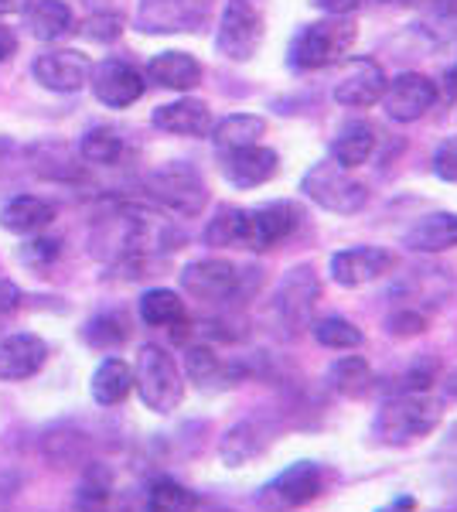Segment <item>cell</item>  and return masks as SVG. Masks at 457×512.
I'll list each match as a JSON object with an SVG mask.
<instances>
[{"label": "cell", "instance_id": "obj_38", "mask_svg": "<svg viewBox=\"0 0 457 512\" xmlns=\"http://www.w3.org/2000/svg\"><path fill=\"white\" fill-rule=\"evenodd\" d=\"M386 332L393 335V338L423 335V332H427V315L417 311V308H403V311H396V315L386 321Z\"/></svg>", "mask_w": 457, "mask_h": 512}, {"label": "cell", "instance_id": "obj_34", "mask_svg": "<svg viewBox=\"0 0 457 512\" xmlns=\"http://www.w3.org/2000/svg\"><path fill=\"white\" fill-rule=\"evenodd\" d=\"M82 338H86L93 349L110 352V349H116V345H123L130 338V325H127V318H123V315L106 311V315H96L86 328H82Z\"/></svg>", "mask_w": 457, "mask_h": 512}, {"label": "cell", "instance_id": "obj_40", "mask_svg": "<svg viewBox=\"0 0 457 512\" xmlns=\"http://www.w3.org/2000/svg\"><path fill=\"white\" fill-rule=\"evenodd\" d=\"M434 175L447 185H457V137H444L434 151Z\"/></svg>", "mask_w": 457, "mask_h": 512}, {"label": "cell", "instance_id": "obj_20", "mask_svg": "<svg viewBox=\"0 0 457 512\" xmlns=\"http://www.w3.org/2000/svg\"><path fill=\"white\" fill-rule=\"evenodd\" d=\"M270 444H273V437H270L267 427L256 424V420H243V424L229 427V431L222 434L219 458L226 468H243V465H249V461L263 458Z\"/></svg>", "mask_w": 457, "mask_h": 512}, {"label": "cell", "instance_id": "obj_4", "mask_svg": "<svg viewBox=\"0 0 457 512\" xmlns=\"http://www.w3.org/2000/svg\"><path fill=\"white\" fill-rule=\"evenodd\" d=\"M134 386L147 410L154 414H174L185 400V379L174 362V355L161 345H140L137 366H134Z\"/></svg>", "mask_w": 457, "mask_h": 512}, {"label": "cell", "instance_id": "obj_28", "mask_svg": "<svg viewBox=\"0 0 457 512\" xmlns=\"http://www.w3.org/2000/svg\"><path fill=\"white\" fill-rule=\"evenodd\" d=\"M209 134L219 151H236V147L260 144V137L267 134V120L256 113H229L226 120L212 123Z\"/></svg>", "mask_w": 457, "mask_h": 512}, {"label": "cell", "instance_id": "obj_47", "mask_svg": "<svg viewBox=\"0 0 457 512\" xmlns=\"http://www.w3.org/2000/svg\"><path fill=\"white\" fill-rule=\"evenodd\" d=\"M31 7V0H0V18L7 14H24Z\"/></svg>", "mask_w": 457, "mask_h": 512}, {"label": "cell", "instance_id": "obj_14", "mask_svg": "<svg viewBox=\"0 0 457 512\" xmlns=\"http://www.w3.org/2000/svg\"><path fill=\"white\" fill-rule=\"evenodd\" d=\"M393 267H396L393 253L379 250V246H352V250H338L328 263L331 280H335L338 287H348V291L365 287V284H376V280L386 277Z\"/></svg>", "mask_w": 457, "mask_h": 512}, {"label": "cell", "instance_id": "obj_13", "mask_svg": "<svg viewBox=\"0 0 457 512\" xmlns=\"http://www.w3.org/2000/svg\"><path fill=\"white\" fill-rule=\"evenodd\" d=\"M89 86H93V96L103 106H110V110H127V106H134L137 99L144 96L147 79H144V72H140L137 65H130L127 59H106L93 65Z\"/></svg>", "mask_w": 457, "mask_h": 512}, {"label": "cell", "instance_id": "obj_23", "mask_svg": "<svg viewBox=\"0 0 457 512\" xmlns=\"http://www.w3.org/2000/svg\"><path fill=\"white\" fill-rule=\"evenodd\" d=\"M379 144V134L369 120H348L342 130L331 140V161H338L342 168H362L372 158Z\"/></svg>", "mask_w": 457, "mask_h": 512}, {"label": "cell", "instance_id": "obj_43", "mask_svg": "<svg viewBox=\"0 0 457 512\" xmlns=\"http://www.w3.org/2000/svg\"><path fill=\"white\" fill-rule=\"evenodd\" d=\"M437 18H440V31H444V41L457 45V0H447L437 11Z\"/></svg>", "mask_w": 457, "mask_h": 512}, {"label": "cell", "instance_id": "obj_51", "mask_svg": "<svg viewBox=\"0 0 457 512\" xmlns=\"http://www.w3.org/2000/svg\"><path fill=\"white\" fill-rule=\"evenodd\" d=\"M386 4H406V0H386Z\"/></svg>", "mask_w": 457, "mask_h": 512}, {"label": "cell", "instance_id": "obj_32", "mask_svg": "<svg viewBox=\"0 0 457 512\" xmlns=\"http://www.w3.org/2000/svg\"><path fill=\"white\" fill-rule=\"evenodd\" d=\"M198 495L174 478H157L147 492V512H198Z\"/></svg>", "mask_w": 457, "mask_h": 512}, {"label": "cell", "instance_id": "obj_9", "mask_svg": "<svg viewBox=\"0 0 457 512\" xmlns=\"http://www.w3.org/2000/svg\"><path fill=\"white\" fill-rule=\"evenodd\" d=\"M301 226V209L294 202H267L260 209L243 212V233H239V246L253 253L273 250L284 239L294 236Z\"/></svg>", "mask_w": 457, "mask_h": 512}, {"label": "cell", "instance_id": "obj_36", "mask_svg": "<svg viewBox=\"0 0 457 512\" xmlns=\"http://www.w3.org/2000/svg\"><path fill=\"white\" fill-rule=\"evenodd\" d=\"M243 212L246 209H232V205L215 212V219H209V226H205V243L215 246V250L239 246V233H243Z\"/></svg>", "mask_w": 457, "mask_h": 512}, {"label": "cell", "instance_id": "obj_37", "mask_svg": "<svg viewBox=\"0 0 457 512\" xmlns=\"http://www.w3.org/2000/svg\"><path fill=\"white\" fill-rule=\"evenodd\" d=\"M79 35L86 41H96V45H110L123 35V18L113 11H99V14H89L86 21L79 24Z\"/></svg>", "mask_w": 457, "mask_h": 512}, {"label": "cell", "instance_id": "obj_10", "mask_svg": "<svg viewBox=\"0 0 457 512\" xmlns=\"http://www.w3.org/2000/svg\"><path fill=\"white\" fill-rule=\"evenodd\" d=\"M440 89L437 82H430L420 72H403L393 82H386V93H382V110H386L389 120L396 123H417L420 117H427L437 106Z\"/></svg>", "mask_w": 457, "mask_h": 512}, {"label": "cell", "instance_id": "obj_21", "mask_svg": "<svg viewBox=\"0 0 457 512\" xmlns=\"http://www.w3.org/2000/svg\"><path fill=\"white\" fill-rule=\"evenodd\" d=\"M403 246L413 253H447L457 246V212H430L413 222L403 236Z\"/></svg>", "mask_w": 457, "mask_h": 512}, {"label": "cell", "instance_id": "obj_19", "mask_svg": "<svg viewBox=\"0 0 457 512\" xmlns=\"http://www.w3.org/2000/svg\"><path fill=\"white\" fill-rule=\"evenodd\" d=\"M151 123L157 130H164V134H174V137H209L212 130V110L209 103H202V99H174V103H164L154 110Z\"/></svg>", "mask_w": 457, "mask_h": 512}, {"label": "cell", "instance_id": "obj_39", "mask_svg": "<svg viewBox=\"0 0 457 512\" xmlns=\"http://www.w3.org/2000/svg\"><path fill=\"white\" fill-rule=\"evenodd\" d=\"M58 239H31V243H24V250H21V263H28V267H35V270H48L52 263L58 260Z\"/></svg>", "mask_w": 457, "mask_h": 512}, {"label": "cell", "instance_id": "obj_27", "mask_svg": "<svg viewBox=\"0 0 457 512\" xmlns=\"http://www.w3.org/2000/svg\"><path fill=\"white\" fill-rule=\"evenodd\" d=\"M140 321L151 328H188V308L178 294L168 291V287H151L144 297H140Z\"/></svg>", "mask_w": 457, "mask_h": 512}, {"label": "cell", "instance_id": "obj_25", "mask_svg": "<svg viewBox=\"0 0 457 512\" xmlns=\"http://www.w3.org/2000/svg\"><path fill=\"white\" fill-rule=\"evenodd\" d=\"M24 14H28V35L38 41H58L76 31V14L65 0H31Z\"/></svg>", "mask_w": 457, "mask_h": 512}, {"label": "cell", "instance_id": "obj_33", "mask_svg": "<svg viewBox=\"0 0 457 512\" xmlns=\"http://www.w3.org/2000/svg\"><path fill=\"white\" fill-rule=\"evenodd\" d=\"M123 137L113 127H93L86 137L79 140V158L89 164H116L123 158Z\"/></svg>", "mask_w": 457, "mask_h": 512}, {"label": "cell", "instance_id": "obj_7", "mask_svg": "<svg viewBox=\"0 0 457 512\" xmlns=\"http://www.w3.org/2000/svg\"><path fill=\"white\" fill-rule=\"evenodd\" d=\"M147 192L157 205H164L174 216H198V212L209 205V188H205L202 175H198L191 164L185 161H171L164 168H157L151 178H147Z\"/></svg>", "mask_w": 457, "mask_h": 512}, {"label": "cell", "instance_id": "obj_46", "mask_svg": "<svg viewBox=\"0 0 457 512\" xmlns=\"http://www.w3.org/2000/svg\"><path fill=\"white\" fill-rule=\"evenodd\" d=\"M14 52H18V35L7 24H0V62H7Z\"/></svg>", "mask_w": 457, "mask_h": 512}, {"label": "cell", "instance_id": "obj_8", "mask_svg": "<svg viewBox=\"0 0 457 512\" xmlns=\"http://www.w3.org/2000/svg\"><path fill=\"white\" fill-rule=\"evenodd\" d=\"M263 45V14L249 0H229L222 7L215 48L229 62H249Z\"/></svg>", "mask_w": 457, "mask_h": 512}, {"label": "cell", "instance_id": "obj_2", "mask_svg": "<svg viewBox=\"0 0 457 512\" xmlns=\"http://www.w3.org/2000/svg\"><path fill=\"white\" fill-rule=\"evenodd\" d=\"M355 38H359V24L352 18H321L311 21L290 38L287 62L297 72H318L328 65L342 62L352 52Z\"/></svg>", "mask_w": 457, "mask_h": 512}, {"label": "cell", "instance_id": "obj_3", "mask_svg": "<svg viewBox=\"0 0 457 512\" xmlns=\"http://www.w3.org/2000/svg\"><path fill=\"white\" fill-rule=\"evenodd\" d=\"M331 475L321 461H294L270 482L256 489V509L260 512H297L311 502H318L331 485Z\"/></svg>", "mask_w": 457, "mask_h": 512}, {"label": "cell", "instance_id": "obj_50", "mask_svg": "<svg viewBox=\"0 0 457 512\" xmlns=\"http://www.w3.org/2000/svg\"><path fill=\"white\" fill-rule=\"evenodd\" d=\"M0 512H7V502H4V495H0Z\"/></svg>", "mask_w": 457, "mask_h": 512}, {"label": "cell", "instance_id": "obj_30", "mask_svg": "<svg viewBox=\"0 0 457 512\" xmlns=\"http://www.w3.org/2000/svg\"><path fill=\"white\" fill-rule=\"evenodd\" d=\"M328 386L338 396H362L372 386V369L362 355H342L328 366Z\"/></svg>", "mask_w": 457, "mask_h": 512}, {"label": "cell", "instance_id": "obj_6", "mask_svg": "<svg viewBox=\"0 0 457 512\" xmlns=\"http://www.w3.org/2000/svg\"><path fill=\"white\" fill-rule=\"evenodd\" d=\"M301 192L335 216H355L369 202V188L352 175V168H342L338 161H321L301 181Z\"/></svg>", "mask_w": 457, "mask_h": 512}, {"label": "cell", "instance_id": "obj_49", "mask_svg": "<svg viewBox=\"0 0 457 512\" xmlns=\"http://www.w3.org/2000/svg\"><path fill=\"white\" fill-rule=\"evenodd\" d=\"M444 393L451 396V400H457V369H451V373L444 376Z\"/></svg>", "mask_w": 457, "mask_h": 512}, {"label": "cell", "instance_id": "obj_45", "mask_svg": "<svg viewBox=\"0 0 457 512\" xmlns=\"http://www.w3.org/2000/svg\"><path fill=\"white\" fill-rule=\"evenodd\" d=\"M437 458H447V461H454V465H457V424L447 427V437L440 441Z\"/></svg>", "mask_w": 457, "mask_h": 512}, {"label": "cell", "instance_id": "obj_31", "mask_svg": "<svg viewBox=\"0 0 457 512\" xmlns=\"http://www.w3.org/2000/svg\"><path fill=\"white\" fill-rule=\"evenodd\" d=\"M311 332L318 338V345H324V349H331V352H352L365 342L362 328L342 315H328V318L314 321Z\"/></svg>", "mask_w": 457, "mask_h": 512}, {"label": "cell", "instance_id": "obj_18", "mask_svg": "<svg viewBox=\"0 0 457 512\" xmlns=\"http://www.w3.org/2000/svg\"><path fill=\"white\" fill-rule=\"evenodd\" d=\"M48 362V345L35 332H14L0 338V383H21L41 373Z\"/></svg>", "mask_w": 457, "mask_h": 512}, {"label": "cell", "instance_id": "obj_48", "mask_svg": "<svg viewBox=\"0 0 457 512\" xmlns=\"http://www.w3.org/2000/svg\"><path fill=\"white\" fill-rule=\"evenodd\" d=\"M444 96H447V99H454V96H457V65H454L451 72H447V79H444Z\"/></svg>", "mask_w": 457, "mask_h": 512}, {"label": "cell", "instance_id": "obj_1", "mask_svg": "<svg viewBox=\"0 0 457 512\" xmlns=\"http://www.w3.org/2000/svg\"><path fill=\"white\" fill-rule=\"evenodd\" d=\"M444 420V400L430 390H403L389 396L376 410L372 437L382 448H410L440 427Z\"/></svg>", "mask_w": 457, "mask_h": 512}, {"label": "cell", "instance_id": "obj_41", "mask_svg": "<svg viewBox=\"0 0 457 512\" xmlns=\"http://www.w3.org/2000/svg\"><path fill=\"white\" fill-rule=\"evenodd\" d=\"M21 301H24V294H21V287L14 284V280H7V277H0V318H11L14 311L21 308Z\"/></svg>", "mask_w": 457, "mask_h": 512}, {"label": "cell", "instance_id": "obj_24", "mask_svg": "<svg viewBox=\"0 0 457 512\" xmlns=\"http://www.w3.org/2000/svg\"><path fill=\"white\" fill-rule=\"evenodd\" d=\"M55 219V205L38 195H18L0 209V226L14 236H35Z\"/></svg>", "mask_w": 457, "mask_h": 512}, {"label": "cell", "instance_id": "obj_15", "mask_svg": "<svg viewBox=\"0 0 457 512\" xmlns=\"http://www.w3.org/2000/svg\"><path fill=\"white\" fill-rule=\"evenodd\" d=\"M205 0H144L137 14V28L147 35H171V31H195L205 21Z\"/></svg>", "mask_w": 457, "mask_h": 512}, {"label": "cell", "instance_id": "obj_12", "mask_svg": "<svg viewBox=\"0 0 457 512\" xmlns=\"http://www.w3.org/2000/svg\"><path fill=\"white\" fill-rule=\"evenodd\" d=\"M318 301H321V280L314 274V267L301 263V267H294L284 280H280L273 311H277L280 325H287L290 332H297V328L307 325V318H311V311L318 308Z\"/></svg>", "mask_w": 457, "mask_h": 512}, {"label": "cell", "instance_id": "obj_42", "mask_svg": "<svg viewBox=\"0 0 457 512\" xmlns=\"http://www.w3.org/2000/svg\"><path fill=\"white\" fill-rule=\"evenodd\" d=\"M318 11H324L328 18H348V14H355L365 0H311Z\"/></svg>", "mask_w": 457, "mask_h": 512}, {"label": "cell", "instance_id": "obj_22", "mask_svg": "<svg viewBox=\"0 0 457 512\" xmlns=\"http://www.w3.org/2000/svg\"><path fill=\"white\" fill-rule=\"evenodd\" d=\"M147 79L161 89H174V93H191L202 82V62L188 52H161L147 62Z\"/></svg>", "mask_w": 457, "mask_h": 512}, {"label": "cell", "instance_id": "obj_26", "mask_svg": "<svg viewBox=\"0 0 457 512\" xmlns=\"http://www.w3.org/2000/svg\"><path fill=\"white\" fill-rule=\"evenodd\" d=\"M89 390H93V400L99 407H120L134 393V366H127L123 359L110 355V359H103L96 366Z\"/></svg>", "mask_w": 457, "mask_h": 512}, {"label": "cell", "instance_id": "obj_11", "mask_svg": "<svg viewBox=\"0 0 457 512\" xmlns=\"http://www.w3.org/2000/svg\"><path fill=\"white\" fill-rule=\"evenodd\" d=\"M31 76L52 93H79L93 79V59L79 48H48L31 65Z\"/></svg>", "mask_w": 457, "mask_h": 512}, {"label": "cell", "instance_id": "obj_17", "mask_svg": "<svg viewBox=\"0 0 457 512\" xmlns=\"http://www.w3.org/2000/svg\"><path fill=\"white\" fill-rule=\"evenodd\" d=\"M280 171V158L277 151L263 144H249V147H236V151H222V178L229 181L232 188H260Z\"/></svg>", "mask_w": 457, "mask_h": 512}, {"label": "cell", "instance_id": "obj_35", "mask_svg": "<svg viewBox=\"0 0 457 512\" xmlns=\"http://www.w3.org/2000/svg\"><path fill=\"white\" fill-rule=\"evenodd\" d=\"M113 499V478L103 468H89V475L82 478L79 495H76V509L79 512H110Z\"/></svg>", "mask_w": 457, "mask_h": 512}, {"label": "cell", "instance_id": "obj_5", "mask_svg": "<svg viewBox=\"0 0 457 512\" xmlns=\"http://www.w3.org/2000/svg\"><path fill=\"white\" fill-rule=\"evenodd\" d=\"M260 274L263 270H243L232 260L205 256V260H195L181 270V287H185L195 301L226 304V301H239V297L249 294L253 287H260Z\"/></svg>", "mask_w": 457, "mask_h": 512}, {"label": "cell", "instance_id": "obj_16", "mask_svg": "<svg viewBox=\"0 0 457 512\" xmlns=\"http://www.w3.org/2000/svg\"><path fill=\"white\" fill-rule=\"evenodd\" d=\"M386 72L372 59H352L335 82V99L348 110H369L386 93Z\"/></svg>", "mask_w": 457, "mask_h": 512}, {"label": "cell", "instance_id": "obj_29", "mask_svg": "<svg viewBox=\"0 0 457 512\" xmlns=\"http://www.w3.org/2000/svg\"><path fill=\"white\" fill-rule=\"evenodd\" d=\"M185 366H188L191 383L202 386V390H215V386H232L239 379V369H229L226 362H222L212 349H205V345H195V349H188Z\"/></svg>", "mask_w": 457, "mask_h": 512}, {"label": "cell", "instance_id": "obj_44", "mask_svg": "<svg viewBox=\"0 0 457 512\" xmlns=\"http://www.w3.org/2000/svg\"><path fill=\"white\" fill-rule=\"evenodd\" d=\"M376 512H417V495L403 492V495H396V499H389L386 506H379Z\"/></svg>", "mask_w": 457, "mask_h": 512}]
</instances>
